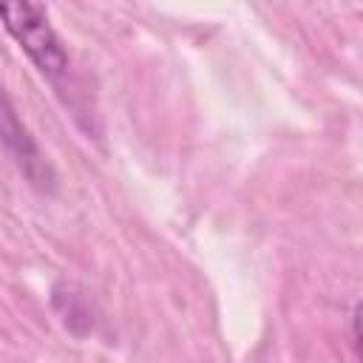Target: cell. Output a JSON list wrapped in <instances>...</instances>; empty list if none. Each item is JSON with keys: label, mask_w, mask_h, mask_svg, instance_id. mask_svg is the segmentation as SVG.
Returning <instances> with one entry per match:
<instances>
[{"label": "cell", "mask_w": 363, "mask_h": 363, "mask_svg": "<svg viewBox=\"0 0 363 363\" xmlns=\"http://www.w3.org/2000/svg\"><path fill=\"white\" fill-rule=\"evenodd\" d=\"M0 145L6 147V153L14 159V164L23 170V176L37 184V187H51L54 184V170L45 162L40 145L34 142L31 130L23 125L17 108L11 105V99L0 91Z\"/></svg>", "instance_id": "7a4b0ae2"}, {"label": "cell", "mask_w": 363, "mask_h": 363, "mask_svg": "<svg viewBox=\"0 0 363 363\" xmlns=\"http://www.w3.org/2000/svg\"><path fill=\"white\" fill-rule=\"evenodd\" d=\"M0 23L45 79L57 82L68 71V51L40 3H0Z\"/></svg>", "instance_id": "6da1fadb"}, {"label": "cell", "mask_w": 363, "mask_h": 363, "mask_svg": "<svg viewBox=\"0 0 363 363\" xmlns=\"http://www.w3.org/2000/svg\"><path fill=\"white\" fill-rule=\"evenodd\" d=\"M357 323H360V306L352 309V343H354V349L360 346V329H357Z\"/></svg>", "instance_id": "3957f363"}]
</instances>
